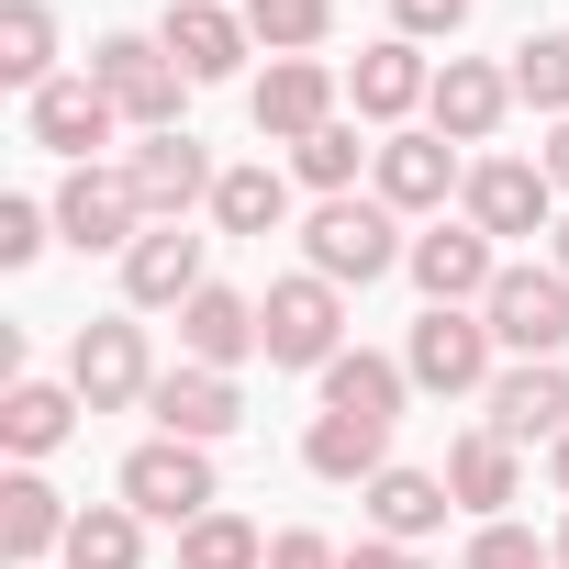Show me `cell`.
Listing matches in <instances>:
<instances>
[{
  "label": "cell",
  "mask_w": 569,
  "mask_h": 569,
  "mask_svg": "<svg viewBox=\"0 0 569 569\" xmlns=\"http://www.w3.org/2000/svg\"><path fill=\"white\" fill-rule=\"evenodd\" d=\"M157 46H168L179 79L201 90V79H234L257 34H246V12H223V0H168V34H157Z\"/></svg>",
  "instance_id": "cell-18"
},
{
  "label": "cell",
  "mask_w": 569,
  "mask_h": 569,
  "mask_svg": "<svg viewBox=\"0 0 569 569\" xmlns=\"http://www.w3.org/2000/svg\"><path fill=\"white\" fill-rule=\"evenodd\" d=\"M347 569H413V547H391V536H369V547H347Z\"/></svg>",
  "instance_id": "cell-39"
},
{
  "label": "cell",
  "mask_w": 569,
  "mask_h": 569,
  "mask_svg": "<svg viewBox=\"0 0 569 569\" xmlns=\"http://www.w3.org/2000/svg\"><path fill=\"white\" fill-rule=\"evenodd\" d=\"M90 79L112 90V112H123L134 134H179V90H190V79H179V57H168L157 34H112V46L90 57Z\"/></svg>",
  "instance_id": "cell-3"
},
{
  "label": "cell",
  "mask_w": 569,
  "mask_h": 569,
  "mask_svg": "<svg viewBox=\"0 0 569 569\" xmlns=\"http://www.w3.org/2000/svg\"><path fill=\"white\" fill-rule=\"evenodd\" d=\"M179 569H268V536L246 525V513H201V525H179Z\"/></svg>",
  "instance_id": "cell-31"
},
{
  "label": "cell",
  "mask_w": 569,
  "mask_h": 569,
  "mask_svg": "<svg viewBox=\"0 0 569 569\" xmlns=\"http://www.w3.org/2000/svg\"><path fill=\"white\" fill-rule=\"evenodd\" d=\"M123 502L157 513V525H201V513L223 502V491H212V447H179V436L134 447V458H123Z\"/></svg>",
  "instance_id": "cell-6"
},
{
  "label": "cell",
  "mask_w": 569,
  "mask_h": 569,
  "mask_svg": "<svg viewBox=\"0 0 569 569\" xmlns=\"http://www.w3.org/2000/svg\"><path fill=\"white\" fill-rule=\"evenodd\" d=\"M68 425H79V391H57V380H12V391H0V436H12V458L68 447Z\"/></svg>",
  "instance_id": "cell-27"
},
{
  "label": "cell",
  "mask_w": 569,
  "mask_h": 569,
  "mask_svg": "<svg viewBox=\"0 0 569 569\" xmlns=\"http://www.w3.org/2000/svg\"><path fill=\"white\" fill-rule=\"evenodd\" d=\"M0 79H12L23 101L57 79V12L46 0H12V12H0Z\"/></svg>",
  "instance_id": "cell-29"
},
{
  "label": "cell",
  "mask_w": 569,
  "mask_h": 569,
  "mask_svg": "<svg viewBox=\"0 0 569 569\" xmlns=\"http://www.w3.org/2000/svg\"><path fill=\"white\" fill-rule=\"evenodd\" d=\"M547 179H558V190H569V123H558V146H547Z\"/></svg>",
  "instance_id": "cell-40"
},
{
  "label": "cell",
  "mask_w": 569,
  "mask_h": 569,
  "mask_svg": "<svg viewBox=\"0 0 569 569\" xmlns=\"http://www.w3.org/2000/svg\"><path fill=\"white\" fill-rule=\"evenodd\" d=\"M558 569H569V525H558Z\"/></svg>",
  "instance_id": "cell-43"
},
{
  "label": "cell",
  "mask_w": 569,
  "mask_h": 569,
  "mask_svg": "<svg viewBox=\"0 0 569 569\" xmlns=\"http://www.w3.org/2000/svg\"><path fill=\"white\" fill-rule=\"evenodd\" d=\"M547 212H558V179H547V168H525V157H480V168H469V223H480L491 246H502V234H558Z\"/></svg>",
  "instance_id": "cell-11"
},
{
  "label": "cell",
  "mask_w": 569,
  "mask_h": 569,
  "mask_svg": "<svg viewBox=\"0 0 569 569\" xmlns=\"http://www.w3.org/2000/svg\"><path fill=\"white\" fill-rule=\"evenodd\" d=\"M547 268H569V212H558V257H547Z\"/></svg>",
  "instance_id": "cell-42"
},
{
  "label": "cell",
  "mask_w": 569,
  "mask_h": 569,
  "mask_svg": "<svg viewBox=\"0 0 569 569\" xmlns=\"http://www.w3.org/2000/svg\"><path fill=\"white\" fill-rule=\"evenodd\" d=\"M57 234H68L79 257H101V246H134V234H146V201H134V179H123V168H68V190H57Z\"/></svg>",
  "instance_id": "cell-12"
},
{
  "label": "cell",
  "mask_w": 569,
  "mask_h": 569,
  "mask_svg": "<svg viewBox=\"0 0 569 569\" xmlns=\"http://www.w3.org/2000/svg\"><path fill=\"white\" fill-rule=\"evenodd\" d=\"M402 369H413V391H491V325H480V313L425 302V325H413Z\"/></svg>",
  "instance_id": "cell-7"
},
{
  "label": "cell",
  "mask_w": 569,
  "mask_h": 569,
  "mask_svg": "<svg viewBox=\"0 0 569 569\" xmlns=\"http://www.w3.org/2000/svg\"><path fill=\"white\" fill-rule=\"evenodd\" d=\"M491 436H513V447H558L569 436V369L558 358H513L502 380H491Z\"/></svg>",
  "instance_id": "cell-16"
},
{
  "label": "cell",
  "mask_w": 569,
  "mask_h": 569,
  "mask_svg": "<svg viewBox=\"0 0 569 569\" xmlns=\"http://www.w3.org/2000/svg\"><path fill=\"white\" fill-rule=\"evenodd\" d=\"M123 291H134L146 313H179L190 291H212V279H201V234H190V223H146V234L123 246Z\"/></svg>",
  "instance_id": "cell-17"
},
{
  "label": "cell",
  "mask_w": 569,
  "mask_h": 569,
  "mask_svg": "<svg viewBox=\"0 0 569 569\" xmlns=\"http://www.w3.org/2000/svg\"><path fill=\"white\" fill-rule=\"evenodd\" d=\"M480 325H491V347H513V358H558V347H569V268H502L491 302H480Z\"/></svg>",
  "instance_id": "cell-4"
},
{
  "label": "cell",
  "mask_w": 569,
  "mask_h": 569,
  "mask_svg": "<svg viewBox=\"0 0 569 569\" xmlns=\"http://www.w3.org/2000/svg\"><path fill=\"white\" fill-rule=\"evenodd\" d=\"M68 391H79L90 413H123V402H146V391H157V369H146V325H123V313L79 325V347H68Z\"/></svg>",
  "instance_id": "cell-5"
},
{
  "label": "cell",
  "mask_w": 569,
  "mask_h": 569,
  "mask_svg": "<svg viewBox=\"0 0 569 569\" xmlns=\"http://www.w3.org/2000/svg\"><path fill=\"white\" fill-rule=\"evenodd\" d=\"M336 336H347V302H336V279H313V268L279 279V291L257 302V347H268V369H313V380H325V369L347 358Z\"/></svg>",
  "instance_id": "cell-1"
},
{
  "label": "cell",
  "mask_w": 569,
  "mask_h": 569,
  "mask_svg": "<svg viewBox=\"0 0 569 569\" xmlns=\"http://www.w3.org/2000/svg\"><path fill=\"white\" fill-rule=\"evenodd\" d=\"M146 413H157V436L212 447V436H234V425H246V391H234L223 369H168V380L146 391Z\"/></svg>",
  "instance_id": "cell-15"
},
{
  "label": "cell",
  "mask_w": 569,
  "mask_h": 569,
  "mask_svg": "<svg viewBox=\"0 0 569 569\" xmlns=\"http://www.w3.org/2000/svg\"><path fill=\"white\" fill-rule=\"evenodd\" d=\"M23 123H34V146H57V157H79V168L123 134V112H112V90H101L90 68H79V79H46V90L23 101Z\"/></svg>",
  "instance_id": "cell-9"
},
{
  "label": "cell",
  "mask_w": 569,
  "mask_h": 569,
  "mask_svg": "<svg viewBox=\"0 0 569 569\" xmlns=\"http://www.w3.org/2000/svg\"><path fill=\"white\" fill-rule=\"evenodd\" d=\"M358 157H380V146H358V123H325L313 146H291V168L325 190V201H347V179H358Z\"/></svg>",
  "instance_id": "cell-34"
},
{
  "label": "cell",
  "mask_w": 569,
  "mask_h": 569,
  "mask_svg": "<svg viewBox=\"0 0 569 569\" xmlns=\"http://www.w3.org/2000/svg\"><path fill=\"white\" fill-rule=\"evenodd\" d=\"M402 358H369V347H347L336 369H325V413H358V425H391L402 413Z\"/></svg>",
  "instance_id": "cell-26"
},
{
  "label": "cell",
  "mask_w": 569,
  "mask_h": 569,
  "mask_svg": "<svg viewBox=\"0 0 569 569\" xmlns=\"http://www.w3.org/2000/svg\"><path fill=\"white\" fill-rule=\"evenodd\" d=\"M246 34H257L268 57H313V46L336 34V0H246Z\"/></svg>",
  "instance_id": "cell-32"
},
{
  "label": "cell",
  "mask_w": 569,
  "mask_h": 569,
  "mask_svg": "<svg viewBox=\"0 0 569 569\" xmlns=\"http://www.w3.org/2000/svg\"><path fill=\"white\" fill-rule=\"evenodd\" d=\"M436 79H425V57H413V34H391V46H369L358 68H347V101L369 112V123H402L413 101H425Z\"/></svg>",
  "instance_id": "cell-23"
},
{
  "label": "cell",
  "mask_w": 569,
  "mask_h": 569,
  "mask_svg": "<svg viewBox=\"0 0 569 569\" xmlns=\"http://www.w3.org/2000/svg\"><path fill=\"white\" fill-rule=\"evenodd\" d=\"M402 268L425 279V302H447V313H480V302H491V279H502V257H491L480 223H436V234H413Z\"/></svg>",
  "instance_id": "cell-8"
},
{
  "label": "cell",
  "mask_w": 569,
  "mask_h": 569,
  "mask_svg": "<svg viewBox=\"0 0 569 569\" xmlns=\"http://www.w3.org/2000/svg\"><path fill=\"white\" fill-rule=\"evenodd\" d=\"M46 257V212L34 201H0V268H34Z\"/></svg>",
  "instance_id": "cell-36"
},
{
  "label": "cell",
  "mask_w": 569,
  "mask_h": 569,
  "mask_svg": "<svg viewBox=\"0 0 569 569\" xmlns=\"http://www.w3.org/2000/svg\"><path fill=\"white\" fill-rule=\"evenodd\" d=\"M302 469H313V480H380V469H391V425L313 413V436H302Z\"/></svg>",
  "instance_id": "cell-24"
},
{
  "label": "cell",
  "mask_w": 569,
  "mask_h": 569,
  "mask_svg": "<svg viewBox=\"0 0 569 569\" xmlns=\"http://www.w3.org/2000/svg\"><path fill=\"white\" fill-rule=\"evenodd\" d=\"M391 12H402V34H458L469 0H391Z\"/></svg>",
  "instance_id": "cell-38"
},
{
  "label": "cell",
  "mask_w": 569,
  "mask_h": 569,
  "mask_svg": "<svg viewBox=\"0 0 569 569\" xmlns=\"http://www.w3.org/2000/svg\"><path fill=\"white\" fill-rule=\"evenodd\" d=\"M425 112H436V134H447V146H491V123L513 112V68L447 57V68H436V90H425Z\"/></svg>",
  "instance_id": "cell-14"
},
{
  "label": "cell",
  "mask_w": 569,
  "mask_h": 569,
  "mask_svg": "<svg viewBox=\"0 0 569 569\" xmlns=\"http://www.w3.org/2000/svg\"><path fill=\"white\" fill-rule=\"evenodd\" d=\"M268 569H347V547H325L313 525H291V536H268Z\"/></svg>",
  "instance_id": "cell-37"
},
{
  "label": "cell",
  "mask_w": 569,
  "mask_h": 569,
  "mask_svg": "<svg viewBox=\"0 0 569 569\" xmlns=\"http://www.w3.org/2000/svg\"><path fill=\"white\" fill-rule=\"evenodd\" d=\"M179 347H190V369L234 380V358H257V302L246 291H190L179 302Z\"/></svg>",
  "instance_id": "cell-20"
},
{
  "label": "cell",
  "mask_w": 569,
  "mask_h": 569,
  "mask_svg": "<svg viewBox=\"0 0 569 569\" xmlns=\"http://www.w3.org/2000/svg\"><path fill=\"white\" fill-rule=\"evenodd\" d=\"M212 223L223 234H279V223H291V179H279V168H223L212 179Z\"/></svg>",
  "instance_id": "cell-28"
},
{
  "label": "cell",
  "mask_w": 569,
  "mask_h": 569,
  "mask_svg": "<svg viewBox=\"0 0 569 569\" xmlns=\"http://www.w3.org/2000/svg\"><path fill=\"white\" fill-rule=\"evenodd\" d=\"M325 123H336L325 57H268V79H257V134H268V146H313Z\"/></svg>",
  "instance_id": "cell-13"
},
{
  "label": "cell",
  "mask_w": 569,
  "mask_h": 569,
  "mask_svg": "<svg viewBox=\"0 0 569 569\" xmlns=\"http://www.w3.org/2000/svg\"><path fill=\"white\" fill-rule=\"evenodd\" d=\"M369 168H380V201H391V212H436L447 190H469V179H458V146H447V134H391V146H380Z\"/></svg>",
  "instance_id": "cell-19"
},
{
  "label": "cell",
  "mask_w": 569,
  "mask_h": 569,
  "mask_svg": "<svg viewBox=\"0 0 569 569\" xmlns=\"http://www.w3.org/2000/svg\"><path fill=\"white\" fill-rule=\"evenodd\" d=\"M513 101L569 112V34H525V46H513Z\"/></svg>",
  "instance_id": "cell-33"
},
{
  "label": "cell",
  "mask_w": 569,
  "mask_h": 569,
  "mask_svg": "<svg viewBox=\"0 0 569 569\" xmlns=\"http://www.w3.org/2000/svg\"><path fill=\"white\" fill-rule=\"evenodd\" d=\"M123 179H134V201H146V223H190V201H212V157H201V134H146L134 157H123Z\"/></svg>",
  "instance_id": "cell-10"
},
{
  "label": "cell",
  "mask_w": 569,
  "mask_h": 569,
  "mask_svg": "<svg viewBox=\"0 0 569 569\" xmlns=\"http://www.w3.org/2000/svg\"><path fill=\"white\" fill-rule=\"evenodd\" d=\"M68 569H146V525H134V502H90V513L68 525Z\"/></svg>",
  "instance_id": "cell-30"
},
{
  "label": "cell",
  "mask_w": 569,
  "mask_h": 569,
  "mask_svg": "<svg viewBox=\"0 0 569 569\" xmlns=\"http://www.w3.org/2000/svg\"><path fill=\"white\" fill-rule=\"evenodd\" d=\"M447 491H458V513H480V525H502V502H513V436H458L447 447Z\"/></svg>",
  "instance_id": "cell-25"
},
{
  "label": "cell",
  "mask_w": 569,
  "mask_h": 569,
  "mask_svg": "<svg viewBox=\"0 0 569 569\" xmlns=\"http://www.w3.org/2000/svg\"><path fill=\"white\" fill-rule=\"evenodd\" d=\"M447 469H380L369 480V525L391 536V547H425V536H447Z\"/></svg>",
  "instance_id": "cell-21"
},
{
  "label": "cell",
  "mask_w": 569,
  "mask_h": 569,
  "mask_svg": "<svg viewBox=\"0 0 569 569\" xmlns=\"http://www.w3.org/2000/svg\"><path fill=\"white\" fill-rule=\"evenodd\" d=\"M547 469H558V491H569V436H558V458H547Z\"/></svg>",
  "instance_id": "cell-41"
},
{
  "label": "cell",
  "mask_w": 569,
  "mask_h": 569,
  "mask_svg": "<svg viewBox=\"0 0 569 569\" xmlns=\"http://www.w3.org/2000/svg\"><path fill=\"white\" fill-rule=\"evenodd\" d=\"M68 525H79V513H57V491H46L34 469H12V480H0V558H12V569L57 558V547H68Z\"/></svg>",
  "instance_id": "cell-22"
},
{
  "label": "cell",
  "mask_w": 569,
  "mask_h": 569,
  "mask_svg": "<svg viewBox=\"0 0 569 569\" xmlns=\"http://www.w3.org/2000/svg\"><path fill=\"white\" fill-rule=\"evenodd\" d=\"M458 569H558V536H525V525H480Z\"/></svg>",
  "instance_id": "cell-35"
},
{
  "label": "cell",
  "mask_w": 569,
  "mask_h": 569,
  "mask_svg": "<svg viewBox=\"0 0 569 569\" xmlns=\"http://www.w3.org/2000/svg\"><path fill=\"white\" fill-rule=\"evenodd\" d=\"M302 257H313V279H336V291H347V279L369 291V279H380V268H402L413 246H402L391 201H325V212L302 223Z\"/></svg>",
  "instance_id": "cell-2"
}]
</instances>
